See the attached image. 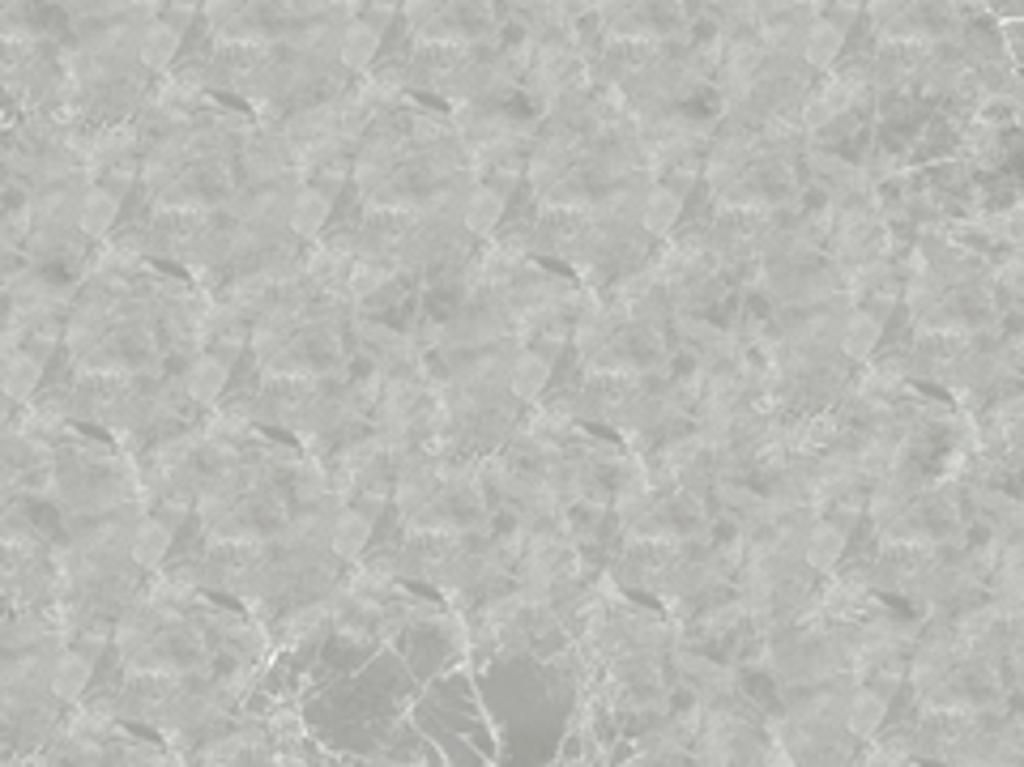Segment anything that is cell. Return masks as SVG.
<instances>
[{
  "label": "cell",
  "mask_w": 1024,
  "mask_h": 767,
  "mask_svg": "<svg viewBox=\"0 0 1024 767\" xmlns=\"http://www.w3.org/2000/svg\"><path fill=\"white\" fill-rule=\"evenodd\" d=\"M841 51H845V26H837V22H828V18L811 22V31H807V38H803V56H807V65L828 69Z\"/></svg>",
  "instance_id": "cell-1"
},
{
  "label": "cell",
  "mask_w": 1024,
  "mask_h": 767,
  "mask_svg": "<svg viewBox=\"0 0 1024 767\" xmlns=\"http://www.w3.org/2000/svg\"><path fill=\"white\" fill-rule=\"evenodd\" d=\"M52 695L56 699H65V703H73V699H81V690L90 687V661L81 656V652H65V656H56V665H52Z\"/></svg>",
  "instance_id": "cell-2"
},
{
  "label": "cell",
  "mask_w": 1024,
  "mask_h": 767,
  "mask_svg": "<svg viewBox=\"0 0 1024 767\" xmlns=\"http://www.w3.org/2000/svg\"><path fill=\"white\" fill-rule=\"evenodd\" d=\"M376 51H380V31H376L372 22H351V26L342 31L338 56H342L346 69H367V65L376 60Z\"/></svg>",
  "instance_id": "cell-3"
},
{
  "label": "cell",
  "mask_w": 1024,
  "mask_h": 767,
  "mask_svg": "<svg viewBox=\"0 0 1024 767\" xmlns=\"http://www.w3.org/2000/svg\"><path fill=\"white\" fill-rule=\"evenodd\" d=\"M879 337H884L879 316H871V311H854V316L845 320V329H841V354H845V358H871V354H875V345H879Z\"/></svg>",
  "instance_id": "cell-4"
},
{
  "label": "cell",
  "mask_w": 1024,
  "mask_h": 767,
  "mask_svg": "<svg viewBox=\"0 0 1024 767\" xmlns=\"http://www.w3.org/2000/svg\"><path fill=\"white\" fill-rule=\"evenodd\" d=\"M884 721H888V699H884L879 690H858V695L850 699L845 725H850V733H854V737H875Z\"/></svg>",
  "instance_id": "cell-5"
},
{
  "label": "cell",
  "mask_w": 1024,
  "mask_h": 767,
  "mask_svg": "<svg viewBox=\"0 0 1024 767\" xmlns=\"http://www.w3.org/2000/svg\"><path fill=\"white\" fill-rule=\"evenodd\" d=\"M329 214H333V201L320 188H304L291 201V230L295 234H320Z\"/></svg>",
  "instance_id": "cell-6"
},
{
  "label": "cell",
  "mask_w": 1024,
  "mask_h": 767,
  "mask_svg": "<svg viewBox=\"0 0 1024 767\" xmlns=\"http://www.w3.org/2000/svg\"><path fill=\"white\" fill-rule=\"evenodd\" d=\"M841 554H845V534H841L837 525H816V529L807 534V541H803V559H807L816 572H832V568L841 563Z\"/></svg>",
  "instance_id": "cell-7"
},
{
  "label": "cell",
  "mask_w": 1024,
  "mask_h": 767,
  "mask_svg": "<svg viewBox=\"0 0 1024 767\" xmlns=\"http://www.w3.org/2000/svg\"><path fill=\"white\" fill-rule=\"evenodd\" d=\"M116 218H120V196L116 192H107V188H94V192H86V201H81V209H78V222H81V230L86 234H107V230L116 227Z\"/></svg>",
  "instance_id": "cell-8"
},
{
  "label": "cell",
  "mask_w": 1024,
  "mask_h": 767,
  "mask_svg": "<svg viewBox=\"0 0 1024 767\" xmlns=\"http://www.w3.org/2000/svg\"><path fill=\"white\" fill-rule=\"evenodd\" d=\"M462 222H466L474 234H491V230L504 222V196L496 188H474L470 196H466Z\"/></svg>",
  "instance_id": "cell-9"
},
{
  "label": "cell",
  "mask_w": 1024,
  "mask_h": 767,
  "mask_svg": "<svg viewBox=\"0 0 1024 767\" xmlns=\"http://www.w3.org/2000/svg\"><path fill=\"white\" fill-rule=\"evenodd\" d=\"M367 537H372V520H367L363 512H342V516L333 520L329 546H333L338 559H359L363 546H367Z\"/></svg>",
  "instance_id": "cell-10"
},
{
  "label": "cell",
  "mask_w": 1024,
  "mask_h": 767,
  "mask_svg": "<svg viewBox=\"0 0 1024 767\" xmlns=\"http://www.w3.org/2000/svg\"><path fill=\"white\" fill-rule=\"evenodd\" d=\"M547 380H551V358H543V354H521V358L512 363L509 384L516 397L534 401L538 392H547Z\"/></svg>",
  "instance_id": "cell-11"
},
{
  "label": "cell",
  "mask_w": 1024,
  "mask_h": 767,
  "mask_svg": "<svg viewBox=\"0 0 1024 767\" xmlns=\"http://www.w3.org/2000/svg\"><path fill=\"white\" fill-rule=\"evenodd\" d=\"M175 51H180V31L171 22H150L146 35H141V60L150 69H171Z\"/></svg>",
  "instance_id": "cell-12"
},
{
  "label": "cell",
  "mask_w": 1024,
  "mask_h": 767,
  "mask_svg": "<svg viewBox=\"0 0 1024 767\" xmlns=\"http://www.w3.org/2000/svg\"><path fill=\"white\" fill-rule=\"evenodd\" d=\"M167 550H171V525H162V520H141L137 534H133V559H137L141 568H158V563L167 559Z\"/></svg>",
  "instance_id": "cell-13"
},
{
  "label": "cell",
  "mask_w": 1024,
  "mask_h": 767,
  "mask_svg": "<svg viewBox=\"0 0 1024 767\" xmlns=\"http://www.w3.org/2000/svg\"><path fill=\"white\" fill-rule=\"evenodd\" d=\"M683 218V196L674 188H653L649 192V201H645V209H640V222H645V230H653V234H667L674 222Z\"/></svg>",
  "instance_id": "cell-14"
},
{
  "label": "cell",
  "mask_w": 1024,
  "mask_h": 767,
  "mask_svg": "<svg viewBox=\"0 0 1024 767\" xmlns=\"http://www.w3.org/2000/svg\"><path fill=\"white\" fill-rule=\"evenodd\" d=\"M227 380H231V371H227L223 358H197V363L189 367V397L214 401V397L227 388Z\"/></svg>",
  "instance_id": "cell-15"
},
{
  "label": "cell",
  "mask_w": 1024,
  "mask_h": 767,
  "mask_svg": "<svg viewBox=\"0 0 1024 767\" xmlns=\"http://www.w3.org/2000/svg\"><path fill=\"white\" fill-rule=\"evenodd\" d=\"M39 376H43V363L39 358H31V354H13L9 363H4V376H0V388L9 392V397H31L35 388H39Z\"/></svg>",
  "instance_id": "cell-16"
},
{
  "label": "cell",
  "mask_w": 1024,
  "mask_h": 767,
  "mask_svg": "<svg viewBox=\"0 0 1024 767\" xmlns=\"http://www.w3.org/2000/svg\"><path fill=\"white\" fill-rule=\"evenodd\" d=\"M282 767H304V764H299V759H286V764H282Z\"/></svg>",
  "instance_id": "cell-17"
}]
</instances>
